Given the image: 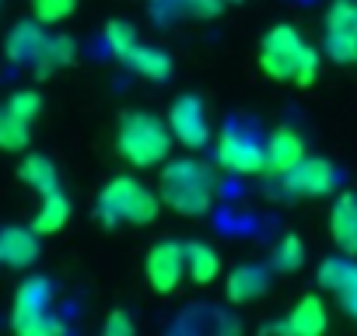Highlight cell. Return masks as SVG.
I'll use <instances>...</instances> for the list:
<instances>
[{
  "label": "cell",
  "mask_w": 357,
  "mask_h": 336,
  "mask_svg": "<svg viewBox=\"0 0 357 336\" xmlns=\"http://www.w3.org/2000/svg\"><path fill=\"white\" fill-rule=\"evenodd\" d=\"M158 197L178 217H204L218 197V168L200 158H168L158 179Z\"/></svg>",
  "instance_id": "cell-1"
},
{
  "label": "cell",
  "mask_w": 357,
  "mask_h": 336,
  "mask_svg": "<svg viewBox=\"0 0 357 336\" xmlns=\"http://www.w3.org/2000/svg\"><path fill=\"white\" fill-rule=\"evenodd\" d=\"M322 53L294 29V25H273L259 43V70L291 88H312L319 77Z\"/></svg>",
  "instance_id": "cell-2"
},
{
  "label": "cell",
  "mask_w": 357,
  "mask_h": 336,
  "mask_svg": "<svg viewBox=\"0 0 357 336\" xmlns=\"http://www.w3.org/2000/svg\"><path fill=\"white\" fill-rule=\"evenodd\" d=\"M4 49H8L11 63L29 67L39 77H46V74L74 63V56H77L74 39L70 36H60V32H46L43 22H22V25H15L11 36H8V43H4Z\"/></svg>",
  "instance_id": "cell-3"
},
{
  "label": "cell",
  "mask_w": 357,
  "mask_h": 336,
  "mask_svg": "<svg viewBox=\"0 0 357 336\" xmlns=\"http://www.w3.org/2000/svg\"><path fill=\"white\" fill-rule=\"evenodd\" d=\"M95 214L105 228H123V224H133V228H147L158 221L161 214V197L151 193L140 179L133 176H116L109 179L102 190H98V200H95Z\"/></svg>",
  "instance_id": "cell-4"
},
{
  "label": "cell",
  "mask_w": 357,
  "mask_h": 336,
  "mask_svg": "<svg viewBox=\"0 0 357 336\" xmlns=\"http://www.w3.org/2000/svg\"><path fill=\"white\" fill-rule=\"evenodd\" d=\"M172 130L168 123H161L154 112H123L119 116V126H116V151L126 165L133 168H158L168 161L172 154Z\"/></svg>",
  "instance_id": "cell-5"
},
{
  "label": "cell",
  "mask_w": 357,
  "mask_h": 336,
  "mask_svg": "<svg viewBox=\"0 0 357 336\" xmlns=\"http://www.w3.org/2000/svg\"><path fill=\"white\" fill-rule=\"evenodd\" d=\"M11 329L22 336H50L63 333V322L53 315V284L46 277H29L15 294Z\"/></svg>",
  "instance_id": "cell-6"
},
{
  "label": "cell",
  "mask_w": 357,
  "mask_h": 336,
  "mask_svg": "<svg viewBox=\"0 0 357 336\" xmlns=\"http://www.w3.org/2000/svg\"><path fill=\"white\" fill-rule=\"evenodd\" d=\"M322 56L340 67L357 63V0H333L322 18Z\"/></svg>",
  "instance_id": "cell-7"
},
{
  "label": "cell",
  "mask_w": 357,
  "mask_h": 336,
  "mask_svg": "<svg viewBox=\"0 0 357 336\" xmlns=\"http://www.w3.org/2000/svg\"><path fill=\"white\" fill-rule=\"evenodd\" d=\"M144 277H147L151 291L172 294L186 280V242H178V238L154 242L144 256Z\"/></svg>",
  "instance_id": "cell-8"
},
{
  "label": "cell",
  "mask_w": 357,
  "mask_h": 336,
  "mask_svg": "<svg viewBox=\"0 0 357 336\" xmlns=\"http://www.w3.org/2000/svg\"><path fill=\"white\" fill-rule=\"evenodd\" d=\"M168 130L175 137V144H183L190 151H200L211 144V119H207V109H204V98L200 95H178L168 109Z\"/></svg>",
  "instance_id": "cell-9"
},
{
  "label": "cell",
  "mask_w": 357,
  "mask_h": 336,
  "mask_svg": "<svg viewBox=\"0 0 357 336\" xmlns=\"http://www.w3.org/2000/svg\"><path fill=\"white\" fill-rule=\"evenodd\" d=\"M218 165L235 176H263L266 172V147L242 133L238 126H225L218 137Z\"/></svg>",
  "instance_id": "cell-10"
},
{
  "label": "cell",
  "mask_w": 357,
  "mask_h": 336,
  "mask_svg": "<svg viewBox=\"0 0 357 336\" xmlns=\"http://www.w3.org/2000/svg\"><path fill=\"white\" fill-rule=\"evenodd\" d=\"M280 186L294 197H305V200H319V197H329L333 186H336V168L326 161V158H315V154H305L294 168L280 176Z\"/></svg>",
  "instance_id": "cell-11"
},
{
  "label": "cell",
  "mask_w": 357,
  "mask_h": 336,
  "mask_svg": "<svg viewBox=\"0 0 357 336\" xmlns=\"http://www.w3.org/2000/svg\"><path fill=\"white\" fill-rule=\"evenodd\" d=\"M319 284L333 291L350 319H357V259L354 256H333L319 266Z\"/></svg>",
  "instance_id": "cell-12"
},
{
  "label": "cell",
  "mask_w": 357,
  "mask_h": 336,
  "mask_svg": "<svg viewBox=\"0 0 357 336\" xmlns=\"http://www.w3.org/2000/svg\"><path fill=\"white\" fill-rule=\"evenodd\" d=\"M270 329H280V333H291V336H319L329 329V308L319 294H305L301 301H294V308L287 312L284 322H273V326H263V333Z\"/></svg>",
  "instance_id": "cell-13"
},
{
  "label": "cell",
  "mask_w": 357,
  "mask_h": 336,
  "mask_svg": "<svg viewBox=\"0 0 357 336\" xmlns=\"http://www.w3.org/2000/svg\"><path fill=\"white\" fill-rule=\"evenodd\" d=\"M270 263L263 266V263H242V266H235L231 273H228V280H225V294H228V301L231 305H252V301H259L266 291H270Z\"/></svg>",
  "instance_id": "cell-14"
},
{
  "label": "cell",
  "mask_w": 357,
  "mask_h": 336,
  "mask_svg": "<svg viewBox=\"0 0 357 336\" xmlns=\"http://www.w3.org/2000/svg\"><path fill=\"white\" fill-rule=\"evenodd\" d=\"M329 238L336 252L357 259V193H340L329 207Z\"/></svg>",
  "instance_id": "cell-15"
},
{
  "label": "cell",
  "mask_w": 357,
  "mask_h": 336,
  "mask_svg": "<svg viewBox=\"0 0 357 336\" xmlns=\"http://www.w3.org/2000/svg\"><path fill=\"white\" fill-rule=\"evenodd\" d=\"M305 158V137L294 126H273L270 140H266V172L270 176H284L287 168H294Z\"/></svg>",
  "instance_id": "cell-16"
},
{
  "label": "cell",
  "mask_w": 357,
  "mask_h": 336,
  "mask_svg": "<svg viewBox=\"0 0 357 336\" xmlns=\"http://www.w3.org/2000/svg\"><path fill=\"white\" fill-rule=\"evenodd\" d=\"M36 259H39V235L32 228H18V224L0 228V266L25 270Z\"/></svg>",
  "instance_id": "cell-17"
},
{
  "label": "cell",
  "mask_w": 357,
  "mask_h": 336,
  "mask_svg": "<svg viewBox=\"0 0 357 336\" xmlns=\"http://www.w3.org/2000/svg\"><path fill=\"white\" fill-rule=\"evenodd\" d=\"M119 60H123L133 74H140V77H147V81H168L172 70H175V63H172V56H168L165 49L144 46V43H133Z\"/></svg>",
  "instance_id": "cell-18"
},
{
  "label": "cell",
  "mask_w": 357,
  "mask_h": 336,
  "mask_svg": "<svg viewBox=\"0 0 357 336\" xmlns=\"http://www.w3.org/2000/svg\"><path fill=\"white\" fill-rule=\"evenodd\" d=\"M67 221H70V200L63 197V190H56V193L39 197V211H36V217H32L29 228L43 238V235H56V231H63Z\"/></svg>",
  "instance_id": "cell-19"
},
{
  "label": "cell",
  "mask_w": 357,
  "mask_h": 336,
  "mask_svg": "<svg viewBox=\"0 0 357 336\" xmlns=\"http://www.w3.org/2000/svg\"><path fill=\"white\" fill-rule=\"evenodd\" d=\"M186 273H190V280L200 284V287L214 284L218 273H221V256H218V249L207 245V242H197V238L186 242Z\"/></svg>",
  "instance_id": "cell-20"
},
{
  "label": "cell",
  "mask_w": 357,
  "mask_h": 336,
  "mask_svg": "<svg viewBox=\"0 0 357 336\" xmlns=\"http://www.w3.org/2000/svg\"><path fill=\"white\" fill-rule=\"evenodd\" d=\"M18 176H22V183H25V186H32L39 197L63 190V186H60V172H56V165H53L46 154H29V158L22 161V168H18Z\"/></svg>",
  "instance_id": "cell-21"
},
{
  "label": "cell",
  "mask_w": 357,
  "mask_h": 336,
  "mask_svg": "<svg viewBox=\"0 0 357 336\" xmlns=\"http://www.w3.org/2000/svg\"><path fill=\"white\" fill-rule=\"evenodd\" d=\"M301 266H305V242H301V235H284V238L273 245V252H270V270L291 277V273H298Z\"/></svg>",
  "instance_id": "cell-22"
},
{
  "label": "cell",
  "mask_w": 357,
  "mask_h": 336,
  "mask_svg": "<svg viewBox=\"0 0 357 336\" xmlns=\"http://www.w3.org/2000/svg\"><path fill=\"white\" fill-rule=\"evenodd\" d=\"M29 140H32V123L0 109V151H22L29 147Z\"/></svg>",
  "instance_id": "cell-23"
},
{
  "label": "cell",
  "mask_w": 357,
  "mask_h": 336,
  "mask_svg": "<svg viewBox=\"0 0 357 336\" xmlns=\"http://www.w3.org/2000/svg\"><path fill=\"white\" fill-rule=\"evenodd\" d=\"M77 11V0H32V15L43 25H60Z\"/></svg>",
  "instance_id": "cell-24"
},
{
  "label": "cell",
  "mask_w": 357,
  "mask_h": 336,
  "mask_svg": "<svg viewBox=\"0 0 357 336\" xmlns=\"http://www.w3.org/2000/svg\"><path fill=\"white\" fill-rule=\"evenodd\" d=\"M4 109H8L11 116L25 119V123H36V116H39V109H43V95H39L36 88H22V91H15V95L8 98Z\"/></svg>",
  "instance_id": "cell-25"
},
{
  "label": "cell",
  "mask_w": 357,
  "mask_h": 336,
  "mask_svg": "<svg viewBox=\"0 0 357 336\" xmlns=\"http://www.w3.org/2000/svg\"><path fill=\"white\" fill-rule=\"evenodd\" d=\"M133 43H137V29H133L130 22L112 18V22L105 25V46H109V53H112V56H123Z\"/></svg>",
  "instance_id": "cell-26"
},
{
  "label": "cell",
  "mask_w": 357,
  "mask_h": 336,
  "mask_svg": "<svg viewBox=\"0 0 357 336\" xmlns=\"http://www.w3.org/2000/svg\"><path fill=\"white\" fill-rule=\"evenodd\" d=\"M225 0H178V11L190 15V18H214L221 15Z\"/></svg>",
  "instance_id": "cell-27"
},
{
  "label": "cell",
  "mask_w": 357,
  "mask_h": 336,
  "mask_svg": "<svg viewBox=\"0 0 357 336\" xmlns=\"http://www.w3.org/2000/svg\"><path fill=\"white\" fill-rule=\"evenodd\" d=\"M102 336H133V319H130L123 308H116V312L102 322Z\"/></svg>",
  "instance_id": "cell-28"
},
{
  "label": "cell",
  "mask_w": 357,
  "mask_h": 336,
  "mask_svg": "<svg viewBox=\"0 0 357 336\" xmlns=\"http://www.w3.org/2000/svg\"><path fill=\"white\" fill-rule=\"evenodd\" d=\"M225 4H242V0H225Z\"/></svg>",
  "instance_id": "cell-29"
}]
</instances>
